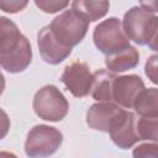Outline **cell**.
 <instances>
[{"label": "cell", "mask_w": 158, "mask_h": 158, "mask_svg": "<svg viewBox=\"0 0 158 158\" xmlns=\"http://www.w3.org/2000/svg\"><path fill=\"white\" fill-rule=\"evenodd\" d=\"M157 128L158 121L157 117H141L136 120V130L139 139H151L153 142L157 141Z\"/></svg>", "instance_id": "2e32d148"}, {"label": "cell", "mask_w": 158, "mask_h": 158, "mask_svg": "<svg viewBox=\"0 0 158 158\" xmlns=\"http://www.w3.org/2000/svg\"><path fill=\"white\" fill-rule=\"evenodd\" d=\"M10 128V118L7 116V114L0 107V139H2Z\"/></svg>", "instance_id": "44dd1931"}, {"label": "cell", "mask_w": 158, "mask_h": 158, "mask_svg": "<svg viewBox=\"0 0 158 158\" xmlns=\"http://www.w3.org/2000/svg\"><path fill=\"white\" fill-rule=\"evenodd\" d=\"M0 158H17L11 152H0Z\"/></svg>", "instance_id": "7402d4cb"}, {"label": "cell", "mask_w": 158, "mask_h": 158, "mask_svg": "<svg viewBox=\"0 0 158 158\" xmlns=\"http://www.w3.org/2000/svg\"><path fill=\"white\" fill-rule=\"evenodd\" d=\"M94 43L106 56H112L130 47V40L123 32L122 23L116 17L100 22L94 30Z\"/></svg>", "instance_id": "8992f818"}, {"label": "cell", "mask_w": 158, "mask_h": 158, "mask_svg": "<svg viewBox=\"0 0 158 158\" xmlns=\"http://www.w3.org/2000/svg\"><path fill=\"white\" fill-rule=\"evenodd\" d=\"M63 135L54 127L37 125L32 127L25 142V153L30 158H46L52 156L62 144Z\"/></svg>", "instance_id": "5b68a950"}, {"label": "cell", "mask_w": 158, "mask_h": 158, "mask_svg": "<svg viewBox=\"0 0 158 158\" xmlns=\"http://www.w3.org/2000/svg\"><path fill=\"white\" fill-rule=\"evenodd\" d=\"M143 89L144 83L138 75L130 74L116 77L112 85V100H115L118 106L130 109Z\"/></svg>", "instance_id": "9c48e42d"}, {"label": "cell", "mask_w": 158, "mask_h": 158, "mask_svg": "<svg viewBox=\"0 0 158 158\" xmlns=\"http://www.w3.org/2000/svg\"><path fill=\"white\" fill-rule=\"evenodd\" d=\"M146 74L151 79V81L157 83V56L149 57L146 63Z\"/></svg>", "instance_id": "ffe728a7"}, {"label": "cell", "mask_w": 158, "mask_h": 158, "mask_svg": "<svg viewBox=\"0 0 158 158\" xmlns=\"http://www.w3.org/2000/svg\"><path fill=\"white\" fill-rule=\"evenodd\" d=\"M27 1H23V0H0V9L5 12H10V14H15V12H19L21 10H23L26 6H27Z\"/></svg>", "instance_id": "d6986e66"}, {"label": "cell", "mask_w": 158, "mask_h": 158, "mask_svg": "<svg viewBox=\"0 0 158 158\" xmlns=\"http://www.w3.org/2000/svg\"><path fill=\"white\" fill-rule=\"evenodd\" d=\"M35 4L42 11L48 12V14H53V12H57L59 10H63L64 7H67L69 5L68 1H44V0H40V1L36 0Z\"/></svg>", "instance_id": "ac0fdd59"}, {"label": "cell", "mask_w": 158, "mask_h": 158, "mask_svg": "<svg viewBox=\"0 0 158 158\" xmlns=\"http://www.w3.org/2000/svg\"><path fill=\"white\" fill-rule=\"evenodd\" d=\"M138 62H139V53L132 46L112 56H106L105 58V64L109 72L111 73H121L132 69L138 64Z\"/></svg>", "instance_id": "7c38bea8"}, {"label": "cell", "mask_w": 158, "mask_h": 158, "mask_svg": "<svg viewBox=\"0 0 158 158\" xmlns=\"http://www.w3.org/2000/svg\"><path fill=\"white\" fill-rule=\"evenodd\" d=\"M157 143H142L133 149V158H157Z\"/></svg>", "instance_id": "e0dca14e"}, {"label": "cell", "mask_w": 158, "mask_h": 158, "mask_svg": "<svg viewBox=\"0 0 158 158\" xmlns=\"http://www.w3.org/2000/svg\"><path fill=\"white\" fill-rule=\"evenodd\" d=\"M37 44L42 59L49 64H58L72 53V48H65L54 40L48 26H44L38 32Z\"/></svg>", "instance_id": "8fae6325"}, {"label": "cell", "mask_w": 158, "mask_h": 158, "mask_svg": "<svg viewBox=\"0 0 158 158\" xmlns=\"http://www.w3.org/2000/svg\"><path fill=\"white\" fill-rule=\"evenodd\" d=\"M60 80L75 98H84L90 93L93 74L86 63L74 60L64 68Z\"/></svg>", "instance_id": "52a82bcc"}, {"label": "cell", "mask_w": 158, "mask_h": 158, "mask_svg": "<svg viewBox=\"0 0 158 158\" xmlns=\"http://www.w3.org/2000/svg\"><path fill=\"white\" fill-rule=\"evenodd\" d=\"M121 23L128 40L142 46L147 44L156 51L158 30V19L156 14L143 10L141 6H135L125 14Z\"/></svg>", "instance_id": "7a4b0ae2"}, {"label": "cell", "mask_w": 158, "mask_h": 158, "mask_svg": "<svg viewBox=\"0 0 158 158\" xmlns=\"http://www.w3.org/2000/svg\"><path fill=\"white\" fill-rule=\"evenodd\" d=\"M30 41L7 17L0 16V67L9 73L23 72L31 63Z\"/></svg>", "instance_id": "6da1fadb"}, {"label": "cell", "mask_w": 158, "mask_h": 158, "mask_svg": "<svg viewBox=\"0 0 158 158\" xmlns=\"http://www.w3.org/2000/svg\"><path fill=\"white\" fill-rule=\"evenodd\" d=\"M33 110L36 115L46 121H60L69 110V104L62 91L54 85H44L33 98Z\"/></svg>", "instance_id": "277c9868"}, {"label": "cell", "mask_w": 158, "mask_h": 158, "mask_svg": "<svg viewBox=\"0 0 158 158\" xmlns=\"http://www.w3.org/2000/svg\"><path fill=\"white\" fill-rule=\"evenodd\" d=\"M114 73L106 69H99L93 74L90 93L98 101H111L112 100V85L115 80Z\"/></svg>", "instance_id": "4fadbf2b"}, {"label": "cell", "mask_w": 158, "mask_h": 158, "mask_svg": "<svg viewBox=\"0 0 158 158\" xmlns=\"http://www.w3.org/2000/svg\"><path fill=\"white\" fill-rule=\"evenodd\" d=\"M111 139L116 146L122 149L132 147L136 142L139 141L137 130H136V117L132 112L122 110L116 117L111 128L109 131Z\"/></svg>", "instance_id": "ba28073f"}, {"label": "cell", "mask_w": 158, "mask_h": 158, "mask_svg": "<svg viewBox=\"0 0 158 158\" xmlns=\"http://www.w3.org/2000/svg\"><path fill=\"white\" fill-rule=\"evenodd\" d=\"M48 27L52 36L59 44L65 48H73L85 37L89 21L79 11L70 9L53 19Z\"/></svg>", "instance_id": "3957f363"}, {"label": "cell", "mask_w": 158, "mask_h": 158, "mask_svg": "<svg viewBox=\"0 0 158 158\" xmlns=\"http://www.w3.org/2000/svg\"><path fill=\"white\" fill-rule=\"evenodd\" d=\"M122 110L123 109H121V106L111 101L96 102L91 105V107L86 112V123L94 130L109 132L111 125Z\"/></svg>", "instance_id": "30bf717a"}, {"label": "cell", "mask_w": 158, "mask_h": 158, "mask_svg": "<svg viewBox=\"0 0 158 158\" xmlns=\"http://www.w3.org/2000/svg\"><path fill=\"white\" fill-rule=\"evenodd\" d=\"M135 111L141 117L158 116V91L156 88L143 89L133 102Z\"/></svg>", "instance_id": "5bb4252c"}, {"label": "cell", "mask_w": 158, "mask_h": 158, "mask_svg": "<svg viewBox=\"0 0 158 158\" xmlns=\"http://www.w3.org/2000/svg\"><path fill=\"white\" fill-rule=\"evenodd\" d=\"M4 89H5V79H4V75H2V73L0 72V95L2 94Z\"/></svg>", "instance_id": "603a6c76"}, {"label": "cell", "mask_w": 158, "mask_h": 158, "mask_svg": "<svg viewBox=\"0 0 158 158\" xmlns=\"http://www.w3.org/2000/svg\"><path fill=\"white\" fill-rule=\"evenodd\" d=\"M109 1H74L72 9L83 14L88 21H96L101 19L109 10Z\"/></svg>", "instance_id": "9a60e30c"}]
</instances>
